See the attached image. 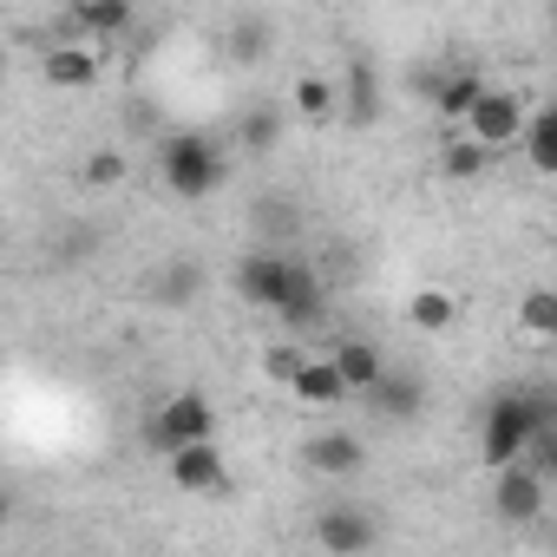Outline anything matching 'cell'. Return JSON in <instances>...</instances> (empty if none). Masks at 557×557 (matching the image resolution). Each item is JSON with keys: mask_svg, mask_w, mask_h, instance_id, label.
<instances>
[{"mask_svg": "<svg viewBox=\"0 0 557 557\" xmlns=\"http://www.w3.org/2000/svg\"><path fill=\"white\" fill-rule=\"evenodd\" d=\"M158 177H164V190H171L177 203H203V197L223 190L230 164H223L216 138H203V132H171V138L158 145Z\"/></svg>", "mask_w": 557, "mask_h": 557, "instance_id": "1", "label": "cell"}, {"mask_svg": "<svg viewBox=\"0 0 557 557\" xmlns=\"http://www.w3.org/2000/svg\"><path fill=\"white\" fill-rule=\"evenodd\" d=\"M518 335H531V342H550L557 335V296L550 289H524L518 296Z\"/></svg>", "mask_w": 557, "mask_h": 557, "instance_id": "25", "label": "cell"}, {"mask_svg": "<svg viewBox=\"0 0 557 557\" xmlns=\"http://www.w3.org/2000/svg\"><path fill=\"white\" fill-rule=\"evenodd\" d=\"M164 472H171L177 492H223L230 485V466H223L216 440H190V446L164 453Z\"/></svg>", "mask_w": 557, "mask_h": 557, "instance_id": "8", "label": "cell"}, {"mask_svg": "<svg viewBox=\"0 0 557 557\" xmlns=\"http://www.w3.org/2000/svg\"><path fill=\"white\" fill-rule=\"evenodd\" d=\"M329 361H335V374L348 381V394H368V387L387 374V355H381L368 335H348V342H335V348H329Z\"/></svg>", "mask_w": 557, "mask_h": 557, "instance_id": "17", "label": "cell"}, {"mask_svg": "<svg viewBox=\"0 0 557 557\" xmlns=\"http://www.w3.org/2000/svg\"><path fill=\"white\" fill-rule=\"evenodd\" d=\"M485 164H492V151L479 145V138H446L440 145V177H453V184H472V177H485Z\"/></svg>", "mask_w": 557, "mask_h": 557, "instance_id": "24", "label": "cell"}, {"mask_svg": "<svg viewBox=\"0 0 557 557\" xmlns=\"http://www.w3.org/2000/svg\"><path fill=\"white\" fill-rule=\"evenodd\" d=\"M302 466L309 472H322V479H355L361 466H368V446L355 440V433H315V440H302Z\"/></svg>", "mask_w": 557, "mask_h": 557, "instance_id": "13", "label": "cell"}, {"mask_svg": "<svg viewBox=\"0 0 557 557\" xmlns=\"http://www.w3.org/2000/svg\"><path fill=\"white\" fill-rule=\"evenodd\" d=\"M479 92H485V73H472V66H440L433 86H426V99H433V112H440L446 125H459Z\"/></svg>", "mask_w": 557, "mask_h": 557, "instance_id": "15", "label": "cell"}, {"mask_svg": "<svg viewBox=\"0 0 557 557\" xmlns=\"http://www.w3.org/2000/svg\"><path fill=\"white\" fill-rule=\"evenodd\" d=\"M138 21L132 0H73L66 14V40H125Z\"/></svg>", "mask_w": 557, "mask_h": 557, "instance_id": "12", "label": "cell"}, {"mask_svg": "<svg viewBox=\"0 0 557 557\" xmlns=\"http://www.w3.org/2000/svg\"><path fill=\"white\" fill-rule=\"evenodd\" d=\"M249 223H256V243H275V249L302 236V210L283 203V197H262V203L249 210Z\"/></svg>", "mask_w": 557, "mask_h": 557, "instance_id": "23", "label": "cell"}, {"mask_svg": "<svg viewBox=\"0 0 557 557\" xmlns=\"http://www.w3.org/2000/svg\"><path fill=\"white\" fill-rule=\"evenodd\" d=\"M302 355H309V348H296V342H283V348H269V355H262V374H269L275 387H289V374L302 368Z\"/></svg>", "mask_w": 557, "mask_h": 557, "instance_id": "28", "label": "cell"}, {"mask_svg": "<svg viewBox=\"0 0 557 557\" xmlns=\"http://www.w3.org/2000/svg\"><path fill=\"white\" fill-rule=\"evenodd\" d=\"M203 289H210V275H203V262H190V256H171L164 269L145 275V302H151V309H190Z\"/></svg>", "mask_w": 557, "mask_h": 557, "instance_id": "10", "label": "cell"}, {"mask_svg": "<svg viewBox=\"0 0 557 557\" xmlns=\"http://www.w3.org/2000/svg\"><path fill=\"white\" fill-rule=\"evenodd\" d=\"M544 420H550V400H544V394H524V387L492 394V400H485V420H479V459H485V466L518 459L524 440H531V426H544Z\"/></svg>", "mask_w": 557, "mask_h": 557, "instance_id": "2", "label": "cell"}, {"mask_svg": "<svg viewBox=\"0 0 557 557\" xmlns=\"http://www.w3.org/2000/svg\"><path fill=\"white\" fill-rule=\"evenodd\" d=\"M289 269H296V256H289V249H275V243L249 249V256L236 262V296H243L249 309L275 315V302H283V289H289Z\"/></svg>", "mask_w": 557, "mask_h": 557, "instance_id": "6", "label": "cell"}, {"mask_svg": "<svg viewBox=\"0 0 557 557\" xmlns=\"http://www.w3.org/2000/svg\"><path fill=\"white\" fill-rule=\"evenodd\" d=\"M125 171H132V164H125V151H112V145H106V151H92V158L79 164V184H86V190H119V184H125Z\"/></svg>", "mask_w": 557, "mask_h": 557, "instance_id": "26", "label": "cell"}, {"mask_svg": "<svg viewBox=\"0 0 557 557\" xmlns=\"http://www.w3.org/2000/svg\"><path fill=\"white\" fill-rule=\"evenodd\" d=\"M275 315H283L296 335H309V329L329 315V283L315 275V262H302V256H296V269H289V289H283V302H275Z\"/></svg>", "mask_w": 557, "mask_h": 557, "instance_id": "9", "label": "cell"}, {"mask_svg": "<svg viewBox=\"0 0 557 557\" xmlns=\"http://www.w3.org/2000/svg\"><path fill=\"white\" fill-rule=\"evenodd\" d=\"M8 518H14V498H8V492H0V524H8Z\"/></svg>", "mask_w": 557, "mask_h": 557, "instance_id": "29", "label": "cell"}, {"mask_svg": "<svg viewBox=\"0 0 557 557\" xmlns=\"http://www.w3.org/2000/svg\"><path fill=\"white\" fill-rule=\"evenodd\" d=\"M381 420H420V407H426V387L413 381V374H381L368 394H361Z\"/></svg>", "mask_w": 557, "mask_h": 557, "instance_id": "19", "label": "cell"}, {"mask_svg": "<svg viewBox=\"0 0 557 557\" xmlns=\"http://www.w3.org/2000/svg\"><path fill=\"white\" fill-rule=\"evenodd\" d=\"M269 53H275V34H269L262 14H236V21L223 27V60H230V66H262Z\"/></svg>", "mask_w": 557, "mask_h": 557, "instance_id": "18", "label": "cell"}, {"mask_svg": "<svg viewBox=\"0 0 557 557\" xmlns=\"http://www.w3.org/2000/svg\"><path fill=\"white\" fill-rule=\"evenodd\" d=\"M518 125H524V106H518V92H511V86H492V79H485V92L472 99V112L459 119V132H466V138H479L485 151H505V145H518Z\"/></svg>", "mask_w": 557, "mask_h": 557, "instance_id": "5", "label": "cell"}, {"mask_svg": "<svg viewBox=\"0 0 557 557\" xmlns=\"http://www.w3.org/2000/svg\"><path fill=\"white\" fill-rule=\"evenodd\" d=\"M283 132H289V112H283V106H249V112L236 119V145L256 151V158H269L275 145H283Z\"/></svg>", "mask_w": 557, "mask_h": 557, "instance_id": "20", "label": "cell"}, {"mask_svg": "<svg viewBox=\"0 0 557 557\" xmlns=\"http://www.w3.org/2000/svg\"><path fill=\"white\" fill-rule=\"evenodd\" d=\"M190 440H216V407H210V394H197V387L164 394V400L151 407V420H145V446H151V453H177V446H190Z\"/></svg>", "mask_w": 557, "mask_h": 557, "instance_id": "3", "label": "cell"}, {"mask_svg": "<svg viewBox=\"0 0 557 557\" xmlns=\"http://www.w3.org/2000/svg\"><path fill=\"white\" fill-rule=\"evenodd\" d=\"M407 322H413L420 335H453L459 296H453V289H413V296H407Z\"/></svg>", "mask_w": 557, "mask_h": 557, "instance_id": "22", "label": "cell"}, {"mask_svg": "<svg viewBox=\"0 0 557 557\" xmlns=\"http://www.w3.org/2000/svg\"><path fill=\"white\" fill-rule=\"evenodd\" d=\"M289 394H296L302 407H342V400H355V394H348V381L335 374V361H329V355H302V368L289 374Z\"/></svg>", "mask_w": 557, "mask_h": 557, "instance_id": "16", "label": "cell"}, {"mask_svg": "<svg viewBox=\"0 0 557 557\" xmlns=\"http://www.w3.org/2000/svg\"><path fill=\"white\" fill-rule=\"evenodd\" d=\"M99 53L86 47V40H53L47 47V60H40V79L53 86V92H86V86H99Z\"/></svg>", "mask_w": 557, "mask_h": 557, "instance_id": "11", "label": "cell"}, {"mask_svg": "<svg viewBox=\"0 0 557 557\" xmlns=\"http://www.w3.org/2000/svg\"><path fill=\"white\" fill-rule=\"evenodd\" d=\"M518 145H524V158H531L537 177H557V112H550V106H544V112H524Z\"/></svg>", "mask_w": 557, "mask_h": 557, "instance_id": "21", "label": "cell"}, {"mask_svg": "<svg viewBox=\"0 0 557 557\" xmlns=\"http://www.w3.org/2000/svg\"><path fill=\"white\" fill-rule=\"evenodd\" d=\"M335 106L348 112V125H355V132H368V125L381 119V73H374L368 60H355V66H348V79H335Z\"/></svg>", "mask_w": 557, "mask_h": 557, "instance_id": "14", "label": "cell"}, {"mask_svg": "<svg viewBox=\"0 0 557 557\" xmlns=\"http://www.w3.org/2000/svg\"><path fill=\"white\" fill-rule=\"evenodd\" d=\"M550 511V479L537 472V466H524V459H505V466H492V518L498 524H537Z\"/></svg>", "mask_w": 557, "mask_h": 557, "instance_id": "4", "label": "cell"}, {"mask_svg": "<svg viewBox=\"0 0 557 557\" xmlns=\"http://www.w3.org/2000/svg\"><path fill=\"white\" fill-rule=\"evenodd\" d=\"M329 112H335V79H322V73L296 79V119H329Z\"/></svg>", "mask_w": 557, "mask_h": 557, "instance_id": "27", "label": "cell"}, {"mask_svg": "<svg viewBox=\"0 0 557 557\" xmlns=\"http://www.w3.org/2000/svg\"><path fill=\"white\" fill-rule=\"evenodd\" d=\"M315 544L335 550V557H361L381 544V518L368 505H322L315 511Z\"/></svg>", "mask_w": 557, "mask_h": 557, "instance_id": "7", "label": "cell"}]
</instances>
